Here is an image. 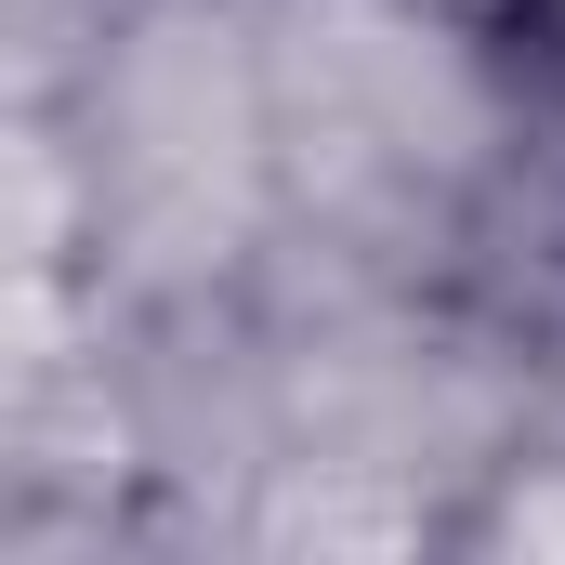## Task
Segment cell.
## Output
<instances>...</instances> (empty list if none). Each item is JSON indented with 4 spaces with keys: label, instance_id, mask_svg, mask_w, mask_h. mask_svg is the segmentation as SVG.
I'll return each instance as SVG.
<instances>
[{
    "label": "cell",
    "instance_id": "1",
    "mask_svg": "<svg viewBox=\"0 0 565 565\" xmlns=\"http://www.w3.org/2000/svg\"><path fill=\"white\" fill-rule=\"evenodd\" d=\"M277 237L302 277L460 289L500 184L553 132V79L487 0H264Z\"/></svg>",
    "mask_w": 565,
    "mask_h": 565
},
{
    "label": "cell",
    "instance_id": "2",
    "mask_svg": "<svg viewBox=\"0 0 565 565\" xmlns=\"http://www.w3.org/2000/svg\"><path fill=\"white\" fill-rule=\"evenodd\" d=\"M460 553H526V565H565V422L540 408V434L473 487L460 513Z\"/></svg>",
    "mask_w": 565,
    "mask_h": 565
}]
</instances>
